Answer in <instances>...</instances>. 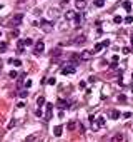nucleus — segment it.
Segmentation results:
<instances>
[{
	"label": "nucleus",
	"instance_id": "obj_29",
	"mask_svg": "<svg viewBox=\"0 0 133 142\" xmlns=\"http://www.w3.org/2000/svg\"><path fill=\"white\" fill-rule=\"evenodd\" d=\"M9 77H10V79H17L19 75H17V72H15V70H12V72L9 74Z\"/></svg>",
	"mask_w": 133,
	"mask_h": 142
},
{
	"label": "nucleus",
	"instance_id": "obj_31",
	"mask_svg": "<svg viewBox=\"0 0 133 142\" xmlns=\"http://www.w3.org/2000/svg\"><path fill=\"white\" fill-rule=\"evenodd\" d=\"M10 35H12V37H19V30H17V28H15V30H12V32H10Z\"/></svg>",
	"mask_w": 133,
	"mask_h": 142
},
{
	"label": "nucleus",
	"instance_id": "obj_44",
	"mask_svg": "<svg viewBox=\"0 0 133 142\" xmlns=\"http://www.w3.org/2000/svg\"><path fill=\"white\" fill-rule=\"evenodd\" d=\"M19 2H20V3H23V2H25V0H19Z\"/></svg>",
	"mask_w": 133,
	"mask_h": 142
},
{
	"label": "nucleus",
	"instance_id": "obj_34",
	"mask_svg": "<svg viewBox=\"0 0 133 142\" xmlns=\"http://www.w3.org/2000/svg\"><path fill=\"white\" fill-rule=\"evenodd\" d=\"M125 100H126V97H125L123 94H122V95H118V102H125Z\"/></svg>",
	"mask_w": 133,
	"mask_h": 142
},
{
	"label": "nucleus",
	"instance_id": "obj_3",
	"mask_svg": "<svg viewBox=\"0 0 133 142\" xmlns=\"http://www.w3.org/2000/svg\"><path fill=\"white\" fill-rule=\"evenodd\" d=\"M43 50H45V44H43V42H37L35 50H33V55H40V54H43Z\"/></svg>",
	"mask_w": 133,
	"mask_h": 142
},
{
	"label": "nucleus",
	"instance_id": "obj_43",
	"mask_svg": "<svg viewBox=\"0 0 133 142\" xmlns=\"http://www.w3.org/2000/svg\"><path fill=\"white\" fill-rule=\"evenodd\" d=\"M130 40H132V45H133V34H132V37H130Z\"/></svg>",
	"mask_w": 133,
	"mask_h": 142
},
{
	"label": "nucleus",
	"instance_id": "obj_35",
	"mask_svg": "<svg viewBox=\"0 0 133 142\" xmlns=\"http://www.w3.org/2000/svg\"><path fill=\"white\" fill-rule=\"evenodd\" d=\"M15 124H17V120H15V119H12V120H10V124H9V129H10V127H13Z\"/></svg>",
	"mask_w": 133,
	"mask_h": 142
},
{
	"label": "nucleus",
	"instance_id": "obj_23",
	"mask_svg": "<svg viewBox=\"0 0 133 142\" xmlns=\"http://www.w3.org/2000/svg\"><path fill=\"white\" fill-rule=\"evenodd\" d=\"M82 22H83V17H82V15H78V13H76V19H75V24H76V25H82Z\"/></svg>",
	"mask_w": 133,
	"mask_h": 142
},
{
	"label": "nucleus",
	"instance_id": "obj_26",
	"mask_svg": "<svg viewBox=\"0 0 133 142\" xmlns=\"http://www.w3.org/2000/svg\"><path fill=\"white\" fill-rule=\"evenodd\" d=\"M58 55H62V50H60V48H55V50L52 52V57H58Z\"/></svg>",
	"mask_w": 133,
	"mask_h": 142
},
{
	"label": "nucleus",
	"instance_id": "obj_42",
	"mask_svg": "<svg viewBox=\"0 0 133 142\" xmlns=\"http://www.w3.org/2000/svg\"><path fill=\"white\" fill-rule=\"evenodd\" d=\"M116 64H118V62H112V64H110V69H115V67H116Z\"/></svg>",
	"mask_w": 133,
	"mask_h": 142
},
{
	"label": "nucleus",
	"instance_id": "obj_11",
	"mask_svg": "<svg viewBox=\"0 0 133 142\" xmlns=\"http://www.w3.org/2000/svg\"><path fill=\"white\" fill-rule=\"evenodd\" d=\"M57 105L60 107V109H62V110H63V109H68V107H70V104H68L66 100H63V99H60V100L57 102Z\"/></svg>",
	"mask_w": 133,
	"mask_h": 142
},
{
	"label": "nucleus",
	"instance_id": "obj_40",
	"mask_svg": "<svg viewBox=\"0 0 133 142\" xmlns=\"http://www.w3.org/2000/svg\"><path fill=\"white\" fill-rule=\"evenodd\" d=\"M23 77H25V75H20V79H19V87L22 85V82H23Z\"/></svg>",
	"mask_w": 133,
	"mask_h": 142
},
{
	"label": "nucleus",
	"instance_id": "obj_4",
	"mask_svg": "<svg viewBox=\"0 0 133 142\" xmlns=\"http://www.w3.org/2000/svg\"><path fill=\"white\" fill-rule=\"evenodd\" d=\"M93 54H95L93 50H83V52L80 54V59H82V60H90V59L93 57Z\"/></svg>",
	"mask_w": 133,
	"mask_h": 142
},
{
	"label": "nucleus",
	"instance_id": "obj_16",
	"mask_svg": "<svg viewBox=\"0 0 133 142\" xmlns=\"http://www.w3.org/2000/svg\"><path fill=\"white\" fill-rule=\"evenodd\" d=\"M70 60L73 62V65H76V62H80L82 59H80V55H78V54H72V55H70Z\"/></svg>",
	"mask_w": 133,
	"mask_h": 142
},
{
	"label": "nucleus",
	"instance_id": "obj_36",
	"mask_svg": "<svg viewBox=\"0 0 133 142\" xmlns=\"http://www.w3.org/2000/svg\"><path fill=\"white\" fill-rule=\"evenodd\" d=\"M123 54H125V55H128V54H130V48H128V47H123Z\"/></svg>",
	"mask_w": 133,
	"mask_h": 142
},
{
	"label": "nucleus",
	"instance_id": "obj_1",
	"mask_svg": "<svg viewBox=\"0 0 133 142\" xmlns=\"http://www.w3.org/2000/svg\"><path fill=\"white\" fill-rule=\"evenodd\" d=\"M38 25H40V28H42V30H43V32H52V30H53V24H52V22H50V20H40V24H38Z\"/></svg>",
	"mask_w": 133,
	"mask_h": 142
},
{
	"label": "nucleus",
	"instance_id": "obj_27",
	"mask_svg": "<svg viewBox=\"0 0 133 142\" xmlns=\"http://www.w3.org/2000/svg\"><path fill=\"white\" fill-rule=\"evenodd\" d=\"M47 82H48L50 85H55V84H57V79H55V77H50V79H48Z\"/></svg>",
	"mask_w": 133,
	"mask_h": 142
},
{
	"label": "nucleus",
	"instance_id": "obj_48",
	"mask_svg": "<svg viewBox=\"0 0 133 142\" xmlns=\"http://www.w3.org/2000/svg\"><path fill=\"white\" fill-rule=\"evenodd\" d=\"M132 92H133V87H132Z\"/></svg>",
	"mask_w": 133,
	"mask_h": 142
},
{
	"label": "nucleus",
	"instance_id": "obj_21",
	"mask_svg": "<svg viewBox=\"0 0 133 142\" xmlns=\"http://www.w3.org/2000/svg\"><path fill=\"white\" fill-rule=\"evenodd\" d=\"M75 127H76V122H75V120H70V122L66 124V129H68V130H73Z\"/></svg>",
	"mask_w": 133,
	"mask_h": 142
},
{
	"label": "nucleus",
	"instance_id": "obj_39",
	"mask_svg": "<svg viewBox=\"0 0 133 142\" xmlns=\"http://www.w3.org/2000/svg\"><path fill=\"white\" fill-rule=\"evenodd\" d=\"M25 87H27V89H28V87H32V80H27V82H25Z\"/></svg>",
	"mask_w": 133,
	"mask_h": 142
},
{
	"label": "nucleus",
	"instance_id": "obj_2",
	"mask_svg": "<svg viewBox=\"0 0 133 142\" xmlns=\"http://www.w3.org/2000/svg\"><path fill=\"white\" fill-rule=\"evenodd\" d=\"M22 20H23V15H22V13H17V15H13V17L10 19L9 27H17V25H20V24H22Z\"/></svg>",
	"mask_w": 133,
	"mask_h": 142
},
{
	"label": "nucleus",
	"instance_id": "obj_15",
	"mask_svg": "<svg viewBox=\"0 0 133 142\" xmlns=\"http://www.w3.org/2000/svg\"><path fill=\"white\" fill-rule=\"evenodd\" d=\"M23 47H25V40H19V44H17V52L22 54V52H23Z\"/></svg>",
	"mask_w": 133,
	"mask_h": 142
},
{
	"label": "nucleus",
	"instance_id": "obj_14",
	"mask_svg": "<svg viewBox=\"0 0 133 142\" xmlns=\"http://www.w3.org/2000/svg\"><path fill=\"white\" fill-rule=\"evenodd\" d=\"M110 119H113V120H116V119H120V112H118L116 109H113V110H110Z\"/></svg>",
	"mask_w": 133,
	"mask_h": 142
},
{
	"label": "nucleus",
	"instance_id": "obj_24",
	"mask_svg": "<svg viewBox=\"0 0 133 142\" xmlns=\"http://www.w3.org/2000/svg\"><path fill=\"white\" fill-rule=\"evenodd\" d=\"M27 95H28V90H27V89H25V90H20V92H19V97H22V99H25Z\"/></svg>",
	"mask_w": 133,
	"mask_h": 142
},
{
	"label": "nucleus",
	"instance_id": "obj_41",
	"mask_svg": "<svg viewBox=\"0 0 133 142\" xmlns=\"http://www.w3.org/2000/svg\"><path fill=\"white\" fill-rule=\"evenodd\" d=\"M123 117H125V119H128V117H132V114H130V112H125Z\"/></svg>",
	"mask_w": 133,
	"mask_h": 142
},
{
	"label": "nucleus",
	"instance_id": "obj_20",
	"mask_svg": "<svg viewBox=\"0 0 133 142\" xmlns=\"http://www.w3.org/2000/svg\"><path fill=\"white\" fill-rule=\"evenodd\" d=\"M43 104H45V97H43V95H40V97L37 99V105H38V109H40V107H42Z\"/></svg>",
	"mask_w": 133,
	"mask_h": 142
},
{
	"label": "nucleus",
	"instance_id": "obj_37",
	"mask_svg": "<svg viewBox=\"0 0 133 142\" xmlns=\"http://www.w3.org/2000/svg\"><path fill=\"white\" fill-rule=\"evenodd\" d=\"M88 82H90V84H95L96 79H95V77H90V79H88Z\"/></svg>",
	"mask_w": 133,
	"mask_h": 142
},
{
	"label": "nucleus",
	"instance_id": "obj_7",
	"mask_svg": "<svg viewBox=\"0 0 133 142\" xmlns=\"http://www.w3.org/2000/svg\"><path fill=\"white\" fill-rule=\"evenodd\" d=\"M52 112H53V104H47V112H45V120L52 119Z\"/></svg>",
	"mask_w": 133,
	"mask_h": 142
},
{
	"label": "nucleus",
	"instance_id": "obj_46",
	"mask_svg": "<svg viewBox=\"0 0 133 142\" xmlns=\"http://www.w3.org/2000/svg\"><path fill=\"white\" fill-rule=\"evenodd\" d=\"M132 80H133V74H132Z\"/></svg>",
	"mask_w": 133,
	"mask_h": 142
},
{
	"label": "nucleus",
	"instance_id": "obj_22",
	"mask_svg": "<svg viewBox=\"0 0 133 142\" xmlns=\"http://www.w3.org/2000/svg\"><path fill=\"white\" fill-rule=\"evenodd\" d=\"M113 22H115V24H122V22H125V19H122L120 15H115V17H113Z\"/></svg>",
	"mask_w": 133,
	"mask_h": 142
},
{
	"label": "nucleus",
	"instance_id": "obj_13",
	"mask_svg": "<svg viewBox=\"0 0 133 142\" xmlns=\"http://www.w3.org/2000/svg\"><path fill=\"white\" fill-rule=\"evenodd\" d=\"M62 132H63L62 125H57V127H53V135H55V137H60V135H62Z\"/></svg>",
	"mask_w": 133,
	"mask_h": 142
},
{
	"label": "nucleus",
	"instance_id": "obj_38",
	"mask_svg": "<svg viewBox=\"0 0 133 142\" xmlns=\"http://www.w3.org/2000/svg\"><path fill=\"white\" fill-rule=\"evenodd\" d=\"M102 44H103V47H108V45H110V40H103Z\"/></svg>",
	"mask_w": 133,
	"mask_h": 142
},
{
	"label": "nucleus",
	"instance_id": "obj_12",
	"mask_svg": "<svg viewBox=\"0 0 133 142\" xmlns=\"http://www.w3.org/2000/svg\"><path fill=\"white\" fill-rule=\"evenodd\" d=\"M65 19L66 20H75L76 19V13H75V12H72V10H68V12L65 13Z\"/></svg>",
	"mask_w": 133,
	"mask_h": 142
},
{
	"label": "nucleus",
	"instance_id": "obj_32",
	"mask_svg": "<svg viewBox=\"0 0 133 142\" xmlns=\"http://www.w3.org/2000/svg\"><path fill=\"white\" fill-rule=\"evenodd\" d=\"M132 22H133V17H132V15H128V17L125 19V24H132Z\"/></svg>",
	"mask_w": 133,
	"mask_h": 142
},
{
	"label": "nucleus",
	"instance_id": "obj_47",
	"mask_svg": "<svg viewBox=\"0 0 133 142\" xmlns=\"http://www.w3.org/2000/svg\"><path fill=\"white\" fill-rule=\"evenodd\" d=\"M0 37H2V32H0Z\"/></svg>",
	"mask_w": 133,
	"mask_h": 142
},
{
	"label": "nucleus",
	"instance_id": "obj_45",
	"mask_svg": "<svg viewBox=\"0 0 133 142\" xmlns=\"http://www.w3.org/2000/svg\"><path fill=\"white\" fill-rule=\"evenodd\" d=\"M2 9H3V5H0V10H2Z\"/></svg>",
	"mask_w": 133,
	"mask_h": 142
},
{
	"label": "nucleus",
	"instance_id": "obj_9",
	"mask_svg": "<svg viewBox=\"0 0 133 142\" xmlns=\"http://www.w3.org/2000/svg\"><path fill=\"white\" fill-rule=\"evenodd\" d=\"M75 7H76V10H85L86 2L85 0H75Z\"/></svg>",
	"mask_w": 133,
	"mask_h": 142
},
{
	"label": "nucleus",
	"instance_id": "obj_33",
	"mask_svg": "<svg viewBox=\"0 0 133 142\" xmlns=\"http://www.w3.org/2000/svg\"><path fill=\"white\" fill-rule=\"evenodd\" d=\"M23 40H25V45H32V44H33L32 38H23Z\"/></svg>",
	"mask_w": 133,
	"mask_h": 142
},
{
	"label": "nucleus",
	"instance_id": "obj_5",
	"mask_svg": "<svg viewBox=\"0 0 133 142\" xmlns=\"http://www.w3.org/2000/svg\"><path fill=\"white\" fill-rule=\"evenodd\" d=\"M103 125H105V117H98V119H96V122L92 124V129L96 130L98 127H103Z\"/></svg>",
	"mask_w": 133,
	"mask_h": 142
},
{
	"label": "nucleus",
	"instance_id": "obj_10",
	"mask_svg": "<svg viewBox=\"0 0 133 142\" xmlns=\"http://www.w3.org/2000/svg\"><path fill=\"white\" fill-rule=\"evenodd\" d=\"M110 142H123V134H122V132H116L113 137L110 139Z\"/></svg>",
	"mask_w": 133,
	"mask_h": 142
},
{
	"label": "nucleus",
	"instance_id": "obj_8",
	"mask_svg": "<svg viewBox=\"0 0 133 142\" xmlns=\"http://www.w3.org/2000/svg\"><path fill=\"white\" fill-rule=\"evenodd\" d=\"M85 42H86V37H85V35H78L76 38H73V40H72V44H75V45L85 44Z\"/></svg>",
	"mask_w": 133,
	"mask_h": 142
},
{
	"label": "nucleus",
	"instance_id": "obj_30",
	"mask_svg": "<svg viewBox=\"0 0 133 142\" xmlns=\"http://www.w3.org/2000/svg\"><path fill=\"white\" fill-rule=\"evenodd\" d=\"M0 48H2L0 52H5V48H7V42H2V44H0Z\"/></svg>",
	"mask_w": 133,
	"mask_h": 142
},
{
	"label": "nucleus",
	"instance_id": "obj_28",
	"mask_svg": "<svg viewBox=\"0 0 133 142\" xmlns=\"http://www.w3.org/2000/svg\"><path fill=\"white\" fill-rule=\"evenodd\" d=\"M103 3H105V0H95V5H96V7H103Z\"/></svg>",
	"mask_w": 133,
	"mask_h": 142
},
{
	"label": "nucleus",
	"instance_id": "obj_18",
	"mask_svg": "<svg viewBox=\"0 0 133 142\" xmlns=\"http://www.w3.org/2000/svg\"><path fill=\"white\" fill-rule=\"evenodd\" d=\"M132 7H133L132 2H128V0H126V2H123V9L126 10V12H132Z\"/></svg>",
	"mask_w": 133,
	"mask_h": 142
},
{
	"label": "nucleus",
	"instance_id": "obj_19",
	"mask_svg": "<svg viewBox=\"0 0 133 142\" xmlns=\"http://www.w3.org/2000/svg\"><path fill=\"white\" fill-rule=\"evenodd\" d=\"M37 137H38V134H32V135H28V137L25 139V142H35Z\"/></svg>",
	"mask_w": 133,
	"mask_h": 142
},
{
	"label": "nucleus",
	"instance_id": "obj_25",
	"mask_svg": "<svg viewBox=\"0 0 133 142\" xmlns=\"http://www.w3.org/2000/svg\"><path fill=\"white\" fill-rule=\"evenodd\" d=\"M102 48H103V44H96L93 52H95V54H98V52H102Z\"/></svg>",
	"mask_w": 133,
	"mask_h": 142
},
{
	"label": "nucleus",
	"instance_id": "obj_17",
	"mask_svg": "<svg viewBox=\"0 0 133 142\" xmlns=\"http://www.w3.org/2000/svg\"><path fill=\"white\" fill-rule=\"evenodd\" d=\"M9 64H12V65H15V67H20L22 65V60H19V59H10Z\"/></svg>",
	"mask_w": 133,
	"mask_h": 142
},
{
	"label": "nucleus",
	"instance_id": "obj_6",
	"mask_svg": "<svg viewBox=\"0 0 133 142\" xmlns=\"http://www.w3.org/2000/svg\"><path fill=\"white\" fill-rule=\"evenodd\" d=\"M62 74L63 75H70V74H75V65H66L62 69Z\"/></svg>",
	"mask_w": 133,
	"mask_h": 142
}]
</instances>
